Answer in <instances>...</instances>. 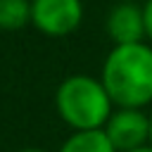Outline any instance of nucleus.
I'll list each match as a JSON object with an SVG mask.
<instances>
[{
	"mask_svg": "<svg viewBox=\"0 0 152 152\" xmlns=\"http://www.w3.org/2000/svg\"><path fill=\"white\" fill-rule=\"evenodd\" d=\"M100 78L116 107L145 109L152 102V45L147 40L114 45L102 62Z\"/></svg>",
	"mask_w": 152,
	"mask_h": 152,
	"instance_id": "f257e3e1",
	"label": "nucleus"
},
{
	"mask_svg": "<svg viewBox=\"0 0 152 152\" xmlns=\"http://www.w3.org/2000/svg\"><path fill=\"white\" fill-rule=\"evenodd\" d=\"M55 107L59 119L71 131H93L104 128L116 104L112 102L102 78L88 74H71L57 86Z\"/></svg>",
	"mask_w": 152,
	"mask_h": 152,
	"instance_id": "f03ea898",
	"label": "nucleus"
},
{
	"mask_svg": "<svg viewBox=\"0 0 152 152\" xmlns=\"http://www.w3.org/2000/svg\"><path fill=\"white\" fill-rule=\"evenodd\" d=\"M83 21L81 0H31V24L52 38L74 33Z\"/></svg>",
	"mask_w": 152,
	"mask_h": 152,
	"instance_id": "7ed1b4c3",
	"label": "nucleus"
},
{
	"mask_svg": "<svg viewBox=\"0 0 152 152\" xmlns=\"http://www.w3.org/2000/svg\"><path fill=\"white\" fill-rule=\"evenodd\" d=\"M104 133L116 147V152H126L150 142V114L138 107H114L112 116L104 124Z\"/></svg>",
	"mask_w": 152,
	"mask_h": 152,
	"instance_id": "20e7f679",
	"label": "nucleus"
},
{
	"mask_svg": "<svg viewBox=\"0 0 152 152\" xmlns=\"http://www.w3.org/2000/svg\"><path fill=\"white\" fill-rule=\"evenodd\" d=\"M104 31L114 45H128V43H142L145 40V17H142V5L133 0L116 2L107 19H104Z\"/></svg>",
	"mask_w": 152,
	"mask_h": 152,
	"instance_id": "39448f33",
	"label": "nucleus"
},
{
	"mask_svg": "<svg viewBox=\"0 0 152 152\" xmlns=\"http://www.w3.org/2000/svg\"><path fill=\"white\" fill-rule=\"evenodd\" d=\"M59 152H116L104 128L93 131H74L59 147Z\"/></svg>",
	"mask_w": 152,
	"mask_h": 152,
	"instance_id": "423d86ee",
	"label": "nucleus"
},
{
	"mask_svg": "<svg viewBox=\"0 0 152 152\" xmlns=\"http://www.w3.org/2000/svg\"><path fill=\"white\" fill-rule=\"evenodd\" d=\"M31 24V0H0V28L17 31Z\"/></svg>",
	"mask_w": 152,
	"mask_h": 152,
	"instance_id": "0eeeda50",
	"label": "nucleus"
},
{
	"mask_svg": "<svg viewBox=\"0 0 152 152\" xmlns=\"http://www.w3.org/2000/svg\"><path fill=\"white\" fill-rule=\"evenodd\" d=\"M142 17H145V40L152 45V0L142 2Z\"/></svg>",
	"mask_w": 152,
	"mask_h": 152,
	"instance_id": "6e6552de",
	"label": "nucleus"
},
{
	"mask_svg": "<svg viewBox=\"0 0 152 152\" xmlns=\"http://www.w3.org/2000/svg\"><path fill=\"white\" fill-rule=\"evenodd\" d=\"M126 152H152V145H140V147H133V150H126Z\"/></svg>",
	"mask_w": 152,
	"mask_h": 152,
	"instance_id": "1a4fd4ad",
	"label": "nucleus"
},
{
	"mask_svg": "<svg viewBox=\"0 0 152 152\" xmlns=\"http://www.w3.org/2000/svg\"><path fill=\"white\" fill-rule=\"evenodd\" d=\"M19 152H45V150H40V147H24V150H19Z\"/></svg>",
	"mask_w": 152,
	"mask_h": 152,
	"instance_id": "9d476101",
	"label": "nucleus"
},
{
	"mask_svg": "<svg viewBox=\"0 0 152 152\" xmlns=\"http://www.w3.org/2000/svg\"><path fill=\"white\" fill-rule=\"evenodd\" d=\"M150 145H152V114H150Z\"/></svg>",
	"mask_w": 152,
	"mask_h": 152,
	"instance_id": "9b49d317",
	"label": "nucleus"
},
{
	"mask_svg": "<svg viewBox=\"0 0 152 152\" xmlns=\"http://www.w3.org/2000/svg\"><path fill=\"white\" fill-rule=\"evenodd\" d=\"M116 2H124V0H116ZM133 2H138V0H133Z\"/></svg>",
	"mask_w": 152,
	"mask_h": 152,
	"instance_id": "f8f14e48",
	"label": "nucleus"
}]
</instances>
